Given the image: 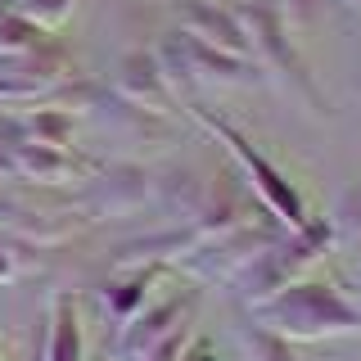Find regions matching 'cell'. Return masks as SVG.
<instances>
[{"label": "cell", "instance_id": "7a4b0ae2", "mask_svg": "<svg viewBox=\"0 0 361 361\" xmlns=\"http://www.w3.org/2000/svg\"><path fill=\"white\" fill-rule=\"evenodd\" d=\"M330 240H334V221H330V217L307 221V226H298V231H293V240H285V244H280V240L267 244L244 271H235L231 285H240V298L253 307V302H262L267 293H276L280 285L298 280L302 267H312L316 257L330 248Z\"/></svg>", "mask_w": 361, "mask_h": 361}, {"label": "cell", "instance_id": "30bf717a", "mask_svg": "<svg viewBox=\"0 0 361 361\" xmlns=\"http://www.w3.org/2000/svg\"><path fill=\"white\" fill-rule=\"evenodd\" d=\"M14 135L32 145H50V149H73V109H37L18 118Z\"/></svg>", "mask_w": 361, "mask_h": 361}, {"label": "cell", "instance_id": "5b68a950", "mask_svg": "<svg viewBox=\"0 0 361 361\" xmlns=\"http://www.w3.org/2000/svg\"><path fill=\"white\" fill-rule=\"evenodd\" d=\"M118 95L127 99L131 109H149V113H172V82H167L158 54L135 50L118 63Z\"/></svg>", "mask_w": 361, "mask_h": 361}, {"label": "cell", "instance_id": "6da1fadb", "mask_svg": "<svg viewBox=\"0 0 361 361\" xmlns=\"http://www.w3.org/2000/svg\"><path fill=\"white\" fill-rule=\"evenodd\" d=\"M262 321V330L280 338H334V334H361V307L343 298L330 280H289L262 302L248 307Z\"/></svg>", "mask_w": 361, "mask_h": 361}, {"label": "cell", "instance_id": "4fadbf2b", "mask_svg": "<svg viewBox=\"0 0 361 361\" xmlns=\"http://www.w3.org/2000/svg\"><path fill=\"white\" fill-rule=\"evenodd\" d=\"M5 9H18L23 18H32L37 27L50 32V27H59V23L73 14V0H9Z\"/></svg>", "mask_w": 361, "mask_h": 361}, {"label": "cell", "instance_id": "5bb4252c", "mask_svg": "<svg viewBox=\"0 0 361 361\" xmlns=\"http://www.w3.org/2000/svg\"><path fill=\"white\" fill-rule=\"evenodd\" d=\"M185 343H190V325H180V330H172L167 338H158L149 353L135 357V361H180V357H185Z\"/></svg>", "mask_w": 361, "mask_h": 361}, {"label": "cell", "instance_id": "ba28073f", "mask_svg": "<svg viewBox=\"0 0 361 361\" xmlns=\"http://www.w3.org/2000/svg\"><path fill=\"white\" fill-rule=\"evenodd\" d=\"M180 32L217 45L226 54H244L248 59V37H244L240 18H235V9H217V0H195V5L185 9V27Z\"/></svg>", "mask_w": 361, "mask_h": 361}, {"label": "cell", "instance_id": "3957f363", "mask_svg": "<svg viewBox=\"0 0 361 361\" xmlns=\"http://www.w3.org/2000/svg\"><path fill=\"white\" fill-rule=\"evenodd\" d=\"M190 113H195V118H199V122H203V127H208L212 135H217V140H226V149L240 158V167H244L248 185H253V195L262 199V208H267V212H271V217H276L280 226L298 231V226H307V221H312V217H307V208H302V195H298V190H293L289 180H285V172H280V167H271L267 158L257 154L253 145H248V135H240V131H235L226 118H212V113L203 109V104H195Z\"/></svg>", "mask_w": 361, "mask_h": 361}, {"label": "cell", "instance_id": "277c9868", "mask_svg": "<svg viewBox=\"0 0 361 361\" xmlns=\"http://www.w3.org/2000/svg\"><path fill=\"white\" fill-rule=\"evenodd\" d=\"M195 302H199V293H180V298H167V302H158V307H140L131 321L118 325V334H113V361L145 357L158 338H167L172 330H180V325H190Z\"/></svg>", "mask_w": 361, "mask_h": 361}, {"label": "cell", "instance_id": "8992f818", "mask_svg": "<svg viewBox=\"0 0 361 361\" xmlns=\"http://www.w3.org/2000/svg\"><path fill=\"white\" fill-rule=\"evenodd\" d=\"M77 231L73 217H59V212H41V208H27V203L9 199L0 190V235L9 240H23V244H59Z\"/></svg>", "mask_w": 361, "mask_h": 361}, {"label": "cell", "instance_id": "52a82bcc", "mask_svg": "<svg viewBox=\"0 0 361 361\" xmlns=\"http://www.w3.org/2000/svg\"><path fill=\"white\" fill-rule=\"evenodd\" d=\"M41 361H82V316H77V298L59 289L50 298L41 325Z\"/></svg>", "mask_w": 361, "mask_h": 361}, {"label": "cell", "instance_id": "9a60e30c", "mask_svg": "<svg viewBox=\"0 0 361 361\" xmlns=\"http://www.w3.org/2000/svg\"><path fill=\"white\" fill-rule=\"evenodd\" d=\"M248 348H253L262 361H293L289 338H280V334H271V330H257L253 338H248Z\"/></svg>", "mask_w": 361, "mask_h": 361}, {"label": "cell", "instance_id": "7c38bea8", "mask_svg": "<svg viewBox=\"0 0 361 361\" xmlns=\"http://www.w3.org/2000/svg\"><path fill=\"white\" fill-rule=\"evenodd\" d=\"M41 45H45V27L23 18L18 9H0V59H23Z\"/></svg>", "mask_w": 361, "mask_h": 361}, {"label": "cell", "instance_id": "9c48e42d", "mask_svg": "<svg viewBox=\"0 0 361 361\" xmlns=\"http://www.w3.org/2000/svg\"><path fill=\"white\" fill-rule=\"evenodd\" d=\"M95 176L99 180L90 185V199L99 203V212H127L149 190V176L140 167H113V172H95Z\"/></svg>", "mask_w": 361, "mask_h": 361}, {"label": "cell", "instance_id": "8fae6325", "mask_svg": "<svg viewBox=\"0 0 361 361\" xmlns=\"http://www.w3.org/2000/svg\"><path fill=\"white\" fill-rule=\"evenodd\" d=\"M158 276V262L154 267H131L122 280H113L109 293H104V302H109V312L118 316V325L122 321H131L135 312L145 307V289H149V280Z\"/></svg>", "mask_w": 361, "mask_h": 361}, {"label": "cell", "instance_id": "2e32d148", "mask_svg": "<svg viewBox=\"0 0 361 361\" xmlns=\"http://www.w3.org/2000/svg\"><path fill=\"white\" fill-rule=\"evenodd\" d=\"M14 244H23V240H9V235H0V285L18 276V257L9 253V248H14Z\"/></svg>", "mask_w": 361, "mask_h": 361}]
</instances>
